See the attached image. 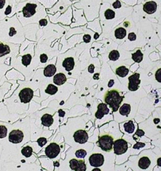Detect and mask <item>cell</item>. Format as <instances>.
Wrapping results in <instances>:
<instances>
[{
    "label": "cell",
    "instance_id": "6da1fadb",
    "mask_svg": "<svg viewBox=\"0 0 161 171\" xmlns=\"http://www.w3.org/2000/svg\"><path fill=\"white\" fill-rule=\"evenodd\" d=\"M22 28L14 16L0 20V41L10 43H19L21 39Z\"/></svg>",
    "mask_w": 161,
    "mask_h": 171
},
{
    "label": "cell",
    "instance_id": "7a4b0ae2",
    "mask_svg": "<svg viewBox=\"0 0 161 171\" xmlns=\"http://www.w3.org/2000/svg\"><path fill=\"white\" fill-rule=\"evenodd\" d=\"M18 50V46L5 41H0V64H4L9 58H15Z\"/></svg>",
    "mask_w": 161,
    "mask_h": 171
},
{
    "label": "cell",
    "instance_id": "3957f363",
    "mask_svg": "<svg viewBox=\"0 0 161 171\" xmlns=\"http://www.w3.org/2000/svg\"><path fill=\"white\" fill-rule=\"evenodd\" d=\"M123 99L124 97L121 96L119 92L117 90L107 91L104 97L106 104L109 105L113 112L118 110L120 108L121 103L123 101Z\"/></svg>",
    "mask_w": 161,
    "mask_h": 171
},
{
    "label": "cell",
    "instance_id": "277c9868",
    "mask_svg": "<svg viewBox=\"0 0 161 171\" xmlns=\"http://www.w3.org/2000/svg\"><path fill=\"white\" fill-rule=\"evenodd\" d=\"M15 2L14 0H5L4 5L0 10V20L6 18H10L15 14Z\"/></svg>",
    "mask_w": 161,
    "mask_h": 171
},
{
    "label": "cell",
    "instance_id": "5b68a950",
    "mask_svg": "<svg viewBox=\"0 0 161 171\" xmlns=\"http://www.w3.org/2000/svg\"><path fill=\"white\" fill-rule=\"evenodd\" d=\"M113 138L109 135H103L99 136L98 146L105 152H109L113 149Z\"/></svg>",
    "mask_w": 161,
    "mask_h": 171
},
{
    "label": "cell",
    "instance_id": "8992f818",
    "mask_svg": "<svg viewBox=\"0 0 161 171\" xmlns=\"http://www.w3.org/2000/svg\"><path fill=\"white\" fill-rule=\"evenodd\" d=\"M113 147L114 148V152L115 154H124L128 150V143L124 139H118L113 142Z\"/></svg>",
    "mask_w": 161,
    "mask_h": 171
},
{
    "label": "cell",
    "instance_id": "52a82bcc",
    "mask_svg": "<svg viewBox=\"0 0 161 171\" xmlns=\"http://www.w3.org/2000/svg\"><path fill=\"white\" fill-rule=\"evenodd\" d=\"M61 148L58 144L55 143H52L46 147L45 150L46 155L50 159H54L60 154Z\"/></svg>",
    "mask_w": 161,
    "mask_h": 171
},
{
    "label": "cell",
    "instance_id": "ba28073f",
    "mask_svg": "<svg viewBox=\"0 0 161 171\" xmlns=\"http://www.w3.org/2000/svg\"><path fill=\"white\" fill-rule=\"evenodd\" d=\"M105 161L104 156L101 154H92L89 158V162L90 165L94 167H101L103 165Z\"/></svg>",
    "mask_w": 161,
    "mask_h": 171
},
{
    "label": "cell",
    "instance_id": "9c48e42d",
    "mask_svg": "<svg viewBox=\"0 0 161 171\" xmlns=\"http://www.w3.org/2000/svg\"><path fill=\"white\" fill-rule=\"evenodd\" d=\"M140 78V74L135 73L131 75L130 76L128 77V80H129V83H128V90L130 91H136L139 88V84L140 83V80H139Z\"/></svg>",
    "mask_w": 161,
    "mask_h": 171
},
{
    "label": "cell",
    "instance_id": "30bf717a",
    "mask_svg": "<svg viewBox=\"0 0 161 171\" xmlns=\"http://www.w3.org/2000/svg\"><path fill=\"white\" fill-rule=\"evenodd\" d=\"M34 97V91L30 88H24L19 93V97L22 103H28Z\"/></svg>",
    "mask_w": 161,
    "mask_h": 171
},
{
    "label": "cell",
    "instance_id": "8fae6325",
    "mask_svg": "<svg viewBox=\"0 0 161 171\" xmlns=\"http://www.w3.org/2000/svg\"><path fill=\"white\" fill-rule=\"evenodd\" d=\"M70 167L75 171H86V165L84 160H77L75 159H71L69 161Z\"/></svg>",
    "mask_w": 161,
    "mask_h": 171
},
{
    "label": "cell",
    "instance_id": "7c38bea8",
    "mask_svg": "<svg viewBox=\"0 0 161 171\" xmlns=\"http://www.w3.org/2000/svg\"><path fill=\"white\" fill-rule=\"evenodd\" d=\"M37 5L34 3H28L22 9V14L24 18H30L36 13Z\"/></svg>",
    "mask_w": 161,
    "mask_h": 171
},
{
    "label": "cell",
    "instance_id": "4fadbf2b",
    "mask_svg": "<svg viewBox=\"0 0 161 171\" xmlns=\"http://www.w3.org/2000/svg\"><path fill=\"white\" fill-rule=\"evenodd\" d=\"M24 137L22 131L15 129L11 131L9 135V141L13 143H20L22 141Z\"/></svg>",
    "mask_w": 161,
    "mask_h": 171
},
{
    "label": "cell",
    "instance_id": "5bb4252c",
    "mask_svg": "<svg viewBox=\"0 0 161 171\" xmlns=\"http://www.w3.org/2000/svg\"><path fill=\"white\" fill-rule=\"evenodd\" d=\"M74 141L80 144H84L88 140V135L85 130L79 129L76 131L74 134Z\"/></svg>",
    "mask_w": 161,
    "mask_h": 171
},
{
    "label": "cell",
    "instance_id": "9a60e30c",
    "mask_svg": "<svg viewBox=\"0 0 161 171\" xmlns=\"http://www.w3.org/2000/svg\"><path fill=\"white\" fill-rule=\"evenodd\" d=\"M109 110L107 105L104 103H101L98 106V110L95 114V116L97 119H101L105 115L109 113Z\"/></svg>",
    "mask_w": 161,
    "mask_h": 171
},
{
    "label": "cell",
    "instance_id": "2e32d148",
    "mask_svg": "<svg viewBox=\"0 0 161 171\" xmlns=\"http://www.w3.org/2000/svg\"><path fill=\"white\" fill-rule=\"evenodd\" d=\"M157 5L154 2H148L144 5V10L148 14H153L157 10Z\"/></svg>",
    "mask_w": 161,
    "mask_h": 171
},
{
    "label": "cell",
    "instance_id": "e0dca14e",
    "mask_svg": "<svg viewBox=\"0 0 161 171\" xmlns=\"http://www.w3.org/2000/svg\"><path fill=\"white\" fill-rule=\"evenodd\" d=\"M74 60L72 57L66 58L62 63V66L66 71H70L74 69Z\"/></svg>",
    "mask_w": 161,
    "mask_h": 171
},
{
    "label": "cell",
    "instance_id": "ac0fdd59",
    "mask_svg": "<svg viewBox=\"0 0 161 171\" xmlns=\"http://www.w3.org/2000/svg\"><path fill=\"white\" fill-rule=\"evenodd\" d=\"M41 121H42V124H43V126H46V127H49L53 124L54 119H53V117L52 115L49 114H46L42 117Z\"/></svg>",
    "mask_w": 161,
    "mask_h": 171
},
{
    "label": "cell",
    "instance_id": "d6986e66",
    "mask_svg": "<svg viewBox=\"0 0 161 171\" xmlns=\"http://www.w3.org/2000/svg\"><path fill=\"white\" fill-rule=\"evenodd\" d=\"M66 80H67V78L66 75L62 73L56 74L54 76V83L57 85H63L64 83H65Z\"/></svg>",
    "mask_w": 161,
    "mask_h": 171
},
{
    "label": "cell",
    "instance_id": "ffe728a7",
    "mask_svg": "<svg viewBox=\"0 0 161 171\" xmlns=\"http://www.w3.org/2000/svg\"><path fill=\"white\" fill-rule=\"evenodd\" d=\"M56 71L57 69L55 66H54V64H49L44 69L43 74L47 77H51L55 74Z\"/></svg>",
    "mask_w": 161,
    "mask_h": 171
},
{
    "label": "cell",
    "instance_id": "44dd1931",
    "mask_svg": "<svg viewBox=\"0 0 161 171\" xmlns=\"http://www.w3.org/2000/svg\"><path fill=\"white\" fill-rule=\"evenodd\" d=\"M151 160L147 157H143L139 161V166L142 169H146L151 165Z\"/></svg>",
    "mask_w": 161,
    "mask_h": 171
},
{
    "label": "cell",
    "instance_id": "7402d4cb",
    "mask_svg": "<svg viewBox=\"0 0 161 171\" xmlns=\"http://www.w3.org/2000/svg\"><path fill=\"white\" fill-rule=\"evenodd\" d=\"M120 114L122 116H128L131 110V106L128 104H124L120 107Z\"/></svg>",
    "mask_w": 161,
    "mask_h": 171
},
{
    "label": "cell",
    "instance_id": "603a6c76",
    "mask_svg": "<svg viewBox=\"0 0 161 171\" xmlns=\"http://www.w3.org/2000/svg\"><path fill=\"white\" fill-rule=\"evenodd\" d=\"M127 35V31L123 27H119L115 31V36L117 39H123Z\"/></svg>",
    "mask_w": 161,
    "mask_h": 171
},
{
    "label": "cell",
    "instance_id": "cb8c5ba5",
    "mask_svg": "<svg viewBox=\"0 0 161 171\" xmlns=\"http://www.w3.org/2000/svg\"><path fill=\"white\" fill-rule=\"evenodd\" d=\"M128 71H129V70L124 66H121V67L117 68L115 71L116 74L120 77L126 76L128 73Z\"/></svg>",
    "mask_w": 161,
    "mask_h": 171
},
{
    "label": "cell",
    "instance_id": "d4e9b609",
    "mask_svg": "<svg viewBox=\"0 0 161 171\" xmlns=\"http://www.w3.org/2000/svg\"><path fill=\"white\" fill-rule=\"evenodd\" d=\"M32 56L30 54H25L22 56L21 63L24 67H28L31 61Z\"/></svg>",
    "mask_w": 161,
    "mask_h": 171
},
{
    "label": "cell",
    "instance_id": "484cf974",
    "mask_svg": "<svg viewBox=\"0 0 161 171\" xmlns=\"http://www.w3.org/2000/svg\"><path fill=\"white\" fill-rule=\"evenodd\" d=\"M133 60L136 63H140L143 60V54L140 50H137L135 53L132 54Z\"/></svg>",
    "mask_w": 161,
    "mask_h": 171
},
{
    "label": "cell",
    "instance_id": "4316f807",
    "mask_svg": "<svg viewBox=\"0 0 161 171\" xmlns=\"http://www.w3.org/2000/svg\"><path fill=\"white\" fill-rule=\"evenodd\" d=\"M125 131L128 133H132L135 130V125L132 121H129L124 124Z\"/></svg>",
    "mask_w": 161,
    "mask_h": 171
},
{
    "label": "cell",
    "instance_id": "83f0119b",
    "mask_svg": "<svg viewBox=\"0 0 161 171\" xmlns=\"http://www.w3.org/2000/svg\"><path fill=\"white\" fill-rule=\"evenodd\" d=\"M58 91V88L52 84H49L46 90V93L50 95H54Z\"/></svg>",
    "mask_w": 161,
    "mask_h": 171
},
{
    "label": "cell",
    "instance_id": "f1b7e54d",
    "mask_svg": "<svg viewBox=\"0 0 161 171\" xmlns=\"http://www.w3.org/2000/svg\"><path fill=\"white\" fill-rule=\"evenodd\" d=\"M32 153H33V149L31 147L27 146L22 150V154L25 157H30L31 156Z\"/></svg>",
    "mask_w": 161,
    "mask_h": 171
},
{
    "label": "cell",
    "instance_id": "f546056e",
    "mask_svg": "<svg viewBox=\"0 0 161 171\" xmlns=\"http://www.w3.org/2000/svg\"><path fill=\"white\" fill-rule=\"evenodd\" d=\"M120 58L119 52L117 50L112 51L109 54V59L111 61H117Z\"/></svg>",
    "mask_w": 161,
    "mask_h": 171
},
{
    "label": "cell",
    "instance_id": "4dcf8cb0",
    "mask_svg": "<svg viewBox=\"0 0 161 171\" xmlns=\"http://www.w3.org/2000/svg\"><path fill=\"white\" fill-rule=\"evenodd\" d=\"M10 68L11 67H9V65L5 64H0V79L4 76L6 72L9 69H10Z\"/></svg>",
    "mask_w": 161,
    "mask_h": 171
},
{
    "label": "cell",
    "instance_id": "1f68e13d",
    "mask_svg": "<svg viewBox=\"0 0 161 171\" xmlns=\"http://www.w3.org/2000/svg\"><path fill=\"white\" fill-rule=\"evenodd\" d=\"M105 16L106 18L108 19V20L113 19L115 17V13L114 11H113L111 9H108L105 12Z\"/></svg>",
    "mask_w": 161,
    "mask_h": 171
},
{
    "label": "cell",
    "instance_id": "d6a6232c",
    "mask_svg": "<svg viewBox=\"0 0 161 171\" xmlns=\"http://www.w3.org/2000/svg\"><path fill=\"white\" fill-rule=\"evenodd\" d=\"M75 155L78 158H85L87 155V152L85 150L80 149L76 151Z\"/></svg>",
    "mask_w": 161,
    "mask_h": 171
},
{
    "label": "cell",
    "instance_id": "836d02e7",
    "mask_svg": "<svg viewBox=\"0 0 161 171\" xmlns=\"http://www.w3.org/2000/svg\"><path fill=\"white\" fill-rule=\"evenodd\" d=\"M7 128L4 126H0V138H3L7 135Z\"/></svg>",
    "mask_w": 161,
    "mask_h": 171
},
{
    "label": "cell",
    "instance_id": "e575fe53",
    "mask_svg": "<svg viewBox=\"0 0 161 171\" xmlns=\"http://www.w3.org/2000/svg\"><path fill=\"white\" fill-rule=\"evenodd\" d=\"M47 139L46 138H43V137L40 138H38L37 140V143L38 144V145H39L40 147L44 146L47 143Z\"/></svg>",
    "mask_w": 161,
    "mask_h": 171
},
{
    "label": "cell",
    "instance_id": "d590c367",
    "mask_svg": "<svg viewBox=\"0 0 161 171\" xmlns=\"http://www.w3.org/2000/svg\"><path fill=\"white\" fill-rule=\"evenodd\" d=\"M128 39H129L130 41H134L136 40L137 36H136V34H135V33L131 32V33H130L129 34H128Z\"/></svg>",
    "mask_w": 161,
    "mask_h": 171
},
{
    "label": "cell",
    "instance_id": "8d00e7d4",
    "mask_svg": "<svg viewBox=\"0 0 161 171\" xmlns=\"http://www.w3.org/2000/svg\"><path fill=\"white\" fill-rule=\"evenodd\" d=\"M145 144L144 143H140V142H138L135 145L133 146V148L134 149H140V148H143L144 147H145Z\"/></svg>",
    "mask_w": 161,
    "mask_h": 171
},
{
    "label": "cell",
    "instance_id": "74e56055",
    "mask_svg": "<svg viewBox=\"0 0 161 171\" xmlns=\"http://www.w3.org/2000/svg\"><path fill=\"white\" fill-rule=\"evenodd\" d=\"M156 78L159 82H161V69H159L156 73Z\"/></svg>",
    "mask_w": 161,
    "mask_h": 171
},
{
    "label": "cell",
    "instance_id": "f35d334b",
    "mask_svg": "<svg viewBox=\"0 0 161 171\" xmlns=\"http://www.w3.org/2000/svg\"><path fill=\"white\" fill-rule=\"evenodd\" d=\"M40 60L42 63H45L48 60V57L46 54H42L40 56Z\"/></svg>",
    "mask_w": 161,
    "mask_h": 171
},
{
    "label": "cell",
    "instance_id": "ab89813d",
    "mask_svg": "<svg viewBox=\"0 0 161 171\" xmlns=\"http://www.w3.org/2000/svg\"><path fill=\"white\" fill-rule=\"evenodd\" d=\"M113 8L115 9H117V8H120L121 6V2L119 1V0H117V1H116L113 4Z\"/></svg>",
    "mask_w": 161,
    "mask_h": 171
},
{
    "label": "cell",
    "instance_id": "60d3db41",
    "mask_svg": "<svg viewBox=\"0 0 161 171\" xmlns=\"http://www.w3.org/2000/svg\"><path fill=\"white\" fill-rule=\"evenodd\" d=\"M145 135V133H144V131L143 130H142V129H138L137 131V132L136 133H135V136H137L138 137H140V136H142Z\"/></svg>",
    "mask_w": 161,
    "mask_h": 171
},
{
    "label": "cell",
    "instance_id": "b9f144b4",
    "mask_svg": "<svg viewBox=\"0 0 161 171\" xmlns=\"http://www.w3.org/2000/svg\"><path fill=\"white\" fill-rule=\"evenodd\" d=\"M91 36H90L89 35H88V34L85 35V36H84V37H83V40H84V41H85V42H86V43L89 42L90 41H91Z\"/></svg>",
    "mask_w": 161,
    "mask_h": 171
},
{
    "label": "cell",
    "instance_id": "7bdbcfd3",
    "mask_svg": "<svg viewBox=\"0 0 161 171\" xmlns=\"http://www.w3.org/2000/svg\"><path fill=\"white\" fill-rule=\"evenodd\" d=\"M39 24H40V25H41V26H46V25L47 24V20H46V19L40 20L39 21Z\"/></svg>",
    "mask_w": 161,
    "mask_h": 171
},
{
    "label": "cell",
    "instance_id": "ee69618b",
    "mask_svg": "<svg viewBox=\"0 0 161 171\" xmlns=\"http://www.w3.org/2000/svg\"><path fill=\"white\" fill-rule=\"evenodd\" d=\"M94 66L93 64H90L88 67V71L89 73H94Z\"/></svg>",
    "mask_w": 161,
    "mask_h": 171
},
{
    "label": "cell",
    "instance_id": "f6af8a7d",
    "mask_svg": "<svg viewBox=\"0 0 161 171\" xmlns=\"http://www.w3.org/2000/svg\"><path fill=\"white\" fill-rule=\"evenodd\" d=\"M58 113H59L60 117H63L64 116V115H65V112H64L62 109H59V111H58Z\"/></svg>",
    "mask_w": 161,
    "mask_h": 171
},
{
    "label": "cell",
    "instance_id": "bcb514c9",
    "mask_svg": "<svg viewBox=\"0 0 161 171\" xmlns=\"http://www.w3.org/2000/svg\"><path fill=\"white\" fill-rule=\"evenodd\" d=\"M5 0H0V10H1L4 5Z\"/></svg>",
    "mask_w": 161,
    "mask_h": 171
},
{
    "label": "cell",
    "instance_id": "7dc6e473",
    "mask_svg": "<svg viewBox=\"0 0 161 171\" xmlns=\"http://www.w3.org/2000/svg\"><path fill=\"white\" fill-rule=\"evenodd\" d=\"M114 83H115V82H114V80H109V83H108V87H113V85H114Z\"/></svg>",
    "mask_w": 161,
    "mask_h": 171
},
{
    "label": "cell",
    "instance_id": "c3c4849f",
    "mask_svg": "<svg viewBox=\"0 0 161 171\" xmlns=\"http://www.w3.org/2000/svg\"><path fill=\"white\" fill-rule=\"evenodd\" d=\"M99 75H100L99 73L94 74V76H93V78L94 79V80H98V79H99Z\"/></svg>",
    "mask_w": 161,
    "mask_h": 171
},
{
    "label": "cell",
    "instance_id": "681fc988",
    "mask_svg": "<svg viewBox=\"0 0 161 171\" xmlns=\"http://www.w3.org/2000/svg\"><path fill=\"white\" fill-rule=\"evenodd\" d=\"M99 37H100V36H99V34H98V33H96V34H94V39H97Z\"/></svg>",
    "mask_w": 161,
    "mask_h": 171
},
{
    "label": "cell",
    "instance_id": "f907efd6",
    "mask_svg": "<svg viewBox=\"0 0 161 171\" xmlns=\"http://www.w3.org/2000/svg\"><path fill=\"white\" fill-rule=\"evenodd\" d=\"M92 171H101V170L100 169L98 168V167H96V168H94V169H93Z\"/></svg>",
    "mask_w": 161,
    "mask_h": 171
},
{
    "label": "cell",
    "instance_id": "816d5d0a",
    "mask_svg": "<svg viewBox=\"0 0 161 171\" xmlns=\"http://www.w3.org/2000/svg\"><path fill=\"white\" fill-rule=\"evenodd\" d=\"M160 120L159 119H157V120H154V123L155 124H157L158 123H159Z\"/></svg>",
    "mask_w": 161,
    "mask_h": 171
}]
</instances>
